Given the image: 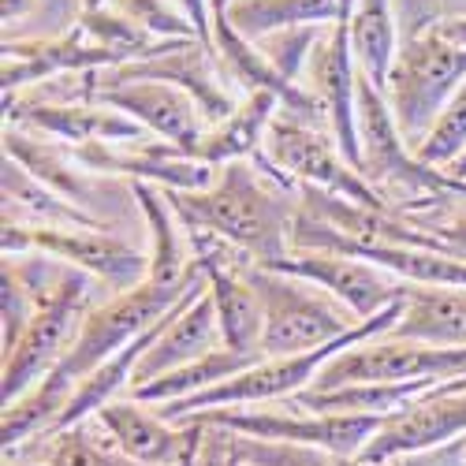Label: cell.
<instances>
[{"mask_svg": "<svg viewBox=\"0 0 466 466\" xmlns=\"http://www.w3.org/2000/svg\"><path fill=\"white\" fill-rule=\"evenodd\" d=\"M254 362H261V359L239 355V351H231V347H217L213 355H206L198 362H187L183 370H172V373H165L157 380L135 388V392H127V396L138 400V403H149V407H165V403H176V400H187V396L209 392V388H217L220 380L236 377V373H243Z\"/></svg>", "mask_w": 466, "mask_h": 466, "instance_id": "22", "label": "cell"}, {"mask_svg": "<svg viewBox=\"0 0 466 466\" xmlns=\"http://www.w3.org/2000/svg\"><path fill=\"white\" fill-rule=\"evenodd\" d=\"M462 187H466V183H462Z\"/></svg>", "mask_w": 466, "mask_h": 466, "instance_id": "42", "label": "cell"}, {"mask_svg": "<svg viewBox=\"0 0 466 466\" xmlns=\"http://www.w3.org/2000/svg\"><path fill=\"white\" fill-rule=\"evenodd\" d=\"M351 49H355L359 71L384 90L388 71H392L396 53H400L396 0H355V8H351Z\"/></svg>", "mask_w": 466, "mask_h": 466, "instance_id": "21", "label": "cell"}, {"mask_svg": "<svg viewBox=\"0 0 466 466\" xmlns=\"http://www.w3.org/2000/svg\"><path fill=\"white\" fill-rule=\"evenodd\" d=\"M268 268H280V273H291L306 284L329 291L343 309H351L359 321H370L380 309L403 302V291H407V280L384 273V268H377L362 258L332 254V250H291L288 258H280Z\"/></svg>", "mask_w": 466, "mask_h": 466, "instance_id": "11", "label": "cell"}, {"mask_svg": "<svg viewBox=\"0 0 466 466\" xmlns=\"http://www.w3.org/2000/svg\"><path fill=\"white\" fill-rule=\"evenodd\" d=\"M448 176H451L455 183H466V153H462V157H459V161L448 168Z\"/></svg>", "mask_w": 466, "mask_h": 466, "instance_id": "36", "label": "cell"}, {"mask_svg": "<svg viewBox=\"0 0 466 466\" xmlns=\"http://www.w3.org/2000/svg\"><path fill=\"white\" fill-rule=\"evenodd\" d=\"M228 448L243 466H339V455L321 451V448H306V444H277V441H254L228 433Z\"/></svg>", "mask_w": 466, "mask_h": 466, "instance_id": "26", "label": "cell"}, {"mask_svg": "<svg viewBox=\"0 0 466 466\" xmlns=\"http://www.w3.org/2000/svg\"><path fill=\"white\" fill-rule=\"evenodd\" d=\"M466 377V347H430L380 332L329 359L309 388L347 384H403V380H455Z\"/></svg>", "mask_w": 466, "mask_h": 466, "instance_id": "7", "label": "cell"}, {"mask_svg": "<svg viewBox=\"0 0 466 466\" xmlns=\"http://www.w3.org/2000/svg\"><path fill=\"white\" fill-rule=\"evenodd\" d=\"M34 314H37V295L5 261V268H0V318H5V336H0V343H5V355L15 351V343L23 339L26 325L34 321Z\"/></svg>", "mask_w": 466, "mask_h": 466, "instance_id": "27", "label": "cell"}, {"mask_svg": "<svg viewBox=\"0 0 466 466\" xmlns=\"http://www.w3.org/2000/svg\"><path fill=\"white\" fill-rule=\"evenodd\" d=\"M217 347H224V336H220L217 306L209 299V280H206L198 291L187 295L172 314L153 329V339L135 366L131 392L149 380L165 377V373H172V370H183L187 362H198V359L213 355Z\"/></svg>", "mask_w": 466, "mask_h": 466, "instance_id": "13", "label": "cell"}, {"mask_svg": "<svg viewBox=\"0 0 466 466\" xmlns=\"http://www.w3.org/2000/svg\"><path fill=\"white\" fill-rule=\"evenodd\" d=\"M451 19H466V0H396L400 42L418 37V34H430Z\"/></svg>", "mask_w": 466, "mask_h": 466, "instance_id": "29", "label": "cell"}, {"mask_svg": "<svg viewBox=\"0 0 466 466\" xmlns=\"http://www.w3.org/2000/svg\"><path fill=\"white\" fill-rule=\"evenodd\" d=\"M209 5H213V12H224V8L231 5V0H209Z\"/></svg>", "mask_w": 466, "mask_h": 466, "instance_id": "39", "label": "cell"}, {"mask_svg": "<svg viewBox=\"0 0 466 466\" xmlns=\"http://www.w3.org/2000/svg\"><path fill=\"white\" fill-rule=\"evenodd\" d=\"M388 332L430 347H466V288L407 284L400 321Z\"/></svg>", "mask_w": 466, "mask_h": 466, "instance_id": "17", "label": "cell"}, {"mask_svg": "<svg viewBox=\"0 0 466 466\" xmlns=\"http://www.w3.org/2000/svg\"><path fill=\"white\" fill-rule=\"evenodd\" d=\"M228 23L250 42L302 26H329L339 15V0H231Z\"/></svg>", "mask_w": 466, "mask_h": 466, "instance_id": "20", "label": "cell"}, {"mask_svg": "<svg viewBox=\"0 0 466 466\" xmlns=\"http://www.w3.org/2000/svg\"><path fill=\"white\" fill-rule=\"evenodd\" d=\"M108 67H116V60L83 30L64 37H37V42L5 37V94H23V86L56 79V75H94Z\"/></svg>", "mask_w": 466, "mask_h": 466, "instance_id": "15", "label": "cell"}, {"mask_svg": "<svg viewBox=\"0 0 466 466\" xmlns=\"http://www.w3.org/2000/svg\"><path fill=\"white\" fill-rule=\"evenodd\" d=\"M5 120L56 142H71V149L90 142H142L149 138L120 108H108L94 97H64V101H23L19 94H5Z\"/></svg>", "mask_w": 466, "mask_h": 466, "instance_id": "12", "label": "cell"}, {"mask_svg": "<svg viewBox=\"0 0 466 466\" xmlns=\"http://www.w3.org/2000/svg\"><path fill=\"white\" fill-rule=\"evenodd\" d=\"M42 441H46V455L42 462H30V466H138L112 444V437L97 425V418L67 425V430L49 433Z\"/></svg>", "mask_w": 466, "mask_h": 466, "instance_id": "24", "label": "cell"}, {"mask_svg": "<svg viewBox=\"0 0 466 466\" xmlns=\"http://www.w3.org/2000/svg\"><path fill=\"white\" fill-rule=\"evenodd\" d=\"M5 157L19 161L34 179H42L49 190H56L71 206H79L83 213L97 217L94 198L101 194V179H97V172H90L83 165L79 153L67 149L64 142H53V138L26 131V127L5 124Z\"/></svg>", "mask_w": 466, "mask_h": 466, "instance_id": "16", "label": "cell"}, {"mask_svg": "<svg viewBox=\"0 0 466 466\" xmlns=\"http://www.w3.org/2000/svg\"><path fill=\"white\" fill-rule=\"evenodd\" d=\"M250 265H243V268H213V273H206V280H209V299L217 306L224 347H231V351H239V355L265 359L261 355L265 306H261V295H258V288L250 280Z\"/></svg>", "mask_w": 466, "mask_h": 466, "instance_id": "18", "label": "cell"}, {"mask_svg": "<svg viewBox=\"0 0 466 466\" xmlns=\"http://www.w3.org/2000/svg\"><path fill=\"white\" fill-rule=\"evenodd\" d=\"M418 224H425V228L433 231V239L441 243L444 254L466 261V198L451 202L444 213H437L430 220H418Z\"/></svg>", "mask_w": 466, "mask_h": 466, "instance_id": "30", "label": "cell"}, {"mask_svg": "<svg viewBox=\"0 0 466 466\" xmlns=\"http://www.w3.org/2000/svg\"><path fill=\"white\" fill-rule=\"evenodd\" d=\"M94 418L112 437V444L120 448L127 459H135L138 466H176V462H183V455L190 451V444L202 433L198 421L172 425L157 410H149V403H138L131 396L101 407Z\"/></svg>", "mask_w": 466, "mask_h": 466, "instance_id": "14", "label": "cell"}, {"mask_svg": "<svg viewBox=\"0 0 466 466\" xmlns=\"http://www.w3.org/2000/svg\"><path fill=\"white\" fill-rule=\"evenodd\" d=\"M462 455H466V441L448 444V448H437V451L410 455V459H403V466H462Z\"/></svg>", "mask_w": 466, "mask_h": 466, "instance_id": "31", "label": "cell"}, {"mask_svg": "<svg viewBox=\"0 0 466 466\" xmlns=\"http://www.w3.org/2000/svg\"><path fill=\"white\" fill-rule=\"evenodd\" d=\"M165 198L187 231H213L261 265L291 254L299 187L268 165L265 153L217 168V179L202 190H165Z\"/></svg>", "mask_w": 466, "mask_h": 466, "instance_id": "1", "label": "cell"}, {"mask_svg": "<svg viewBox=\"0 0 466 466\" xmlns=\"http://www.w3.org/2000/svg\"><path fill=\"white\" fill-rule=\"evenodd\" d=\"M97 280L83 268L67 265V273L60 277V284L37 302V314L26 325L23 339L15 343V351L5 355V384H0V400L5 407H12L15 400H23L34 384H42L60 359L67 355V347L79 336L86 314L97 306Z\"/></svg>", "mask_w": 466, "mask_h": 466, "instance_id": "3", "label": "cell"}, {"mask_svg": "<svg viewBox=\"0 0 466 466\" xmlns=\"http://www.w3.org/2000/svg\"><path fill=\"white\" fill-rule=\"evenodd\" d=\"M433 34H441L444 42H451V46L466 49V19H451V23H441Z\"/></svg>", "mask_w": 466, "mask_h": 466, "instance_id": "32", "label": "cell"}, {"mask_svg": "<svg viewBox=\"0 0 466 466\" xmlns=\"http://www.w3.org/2000/svg\"><path fill=\"white\" fill-rule=\"evenodd\" d=\"M261 153H265V161L295 187L329 190V194H339V198H351V202H362L373 209H392L366 183V176L339 153L336 138L318 124H306L299 116L277 112V120L265 131Z\"/></svg>", "mask_w": 466, "mask_h": 466, "instance_id": "5", "label": "cell"}, {"mask_svg": "<svg viewBox=\"0 0 466 466\" xmlns=\"http://www.w3.org/2000/svg\"><path fill=\"white\" fill-rule=\"evenodd\" d=\"M209 425H220L228 433L254 437V441H277V444H306L321 448L339 459L362 455L366 444L377 437L384 418L370 414H309L299 407H228V410H206L194 414Z\"/></svg>", "mask_w": 466, "mask_h": 466, "instance_id": "8", "label": "cell"}, {"mask_svg": "<svg viewBox=\"0 0 466 466\" xmlns=\"http://www.w3.org/2000/svg\"><path fill=\"white\" fill-rule=\"evenodd\" d=\"M250 280L265 306V332H261L265 359L318 351V347H325L362 325L351 309H343L329 291L306 284L291 273H280V268L254 261Z\"/></svg>", "mask_w": 466, "mask_h": 466, "instance_id": "2", "label": "cell"}, {"mask_svg": "<svg viewBox=\"0 0 466 466\" xmlns=\"http://www.w3.org/2000/svg\"><path fill=\"white\" fill-rule=\"evenodd\" d=\"M190 421H194V418H190ZM198 425H202V421H198ZM202 441H206V425H202V433H198V441H194V444H190V451L183 455V462H176V466H190V459H194V455H198V451H202Z\"/></svg>", "mask_w": 466, "mask_h": 466, "instance_id": "34", "label": "cell"}, {"mask_svg": "<svg viewBox=\"0 0 466 466\" xmlns=\"http://www.w3.org/2000/svg\"><path fill=\"white\" fill-rule=\"evenodd\" d=\"M462 153H466V83L444 105V112L437 116V124L430 127V135H425L421 146L414 149V157L421 165H430V168L448 172Z\"/></svg>", "mask_w": 466, "mask_h": 466, "instance_id": "25", "label": "cell"}, {"mask_svg": "<svg viewBox=\"0 0 466 466\" xmlns=\"http://www.w3.org/2000/svg\"><path fill=\"white\" fill-rule=\"evenodd\" d=\"M5 466H23V462H15V459H5Z\"/></svg>", "mask_w": 466, "mask_h": 466, "instance_id": "40", "label": "cell"}, {"mask_svg": "<svg viewBox=\"0 0 466 466\" xmlns=\"http://www.w3.org/2000/svg\"><path fill=\"white\" fill-rule=\"evenodd\" d=\"M8 209L37 217V224H53V228H105L97 217H90L79 206H71L67 198H60L56 190H49L42 179H34L12 157H5V213Z\"/></svg>", "mask_w": 466, "mask_h": 466, "instance_id": "23", "label": "cell"}, {"mask_svg": "<svg viewBox=\"0 0 466 466\" xmlns=\"http://www.w3.org/2000/svg\"><path fill=\"white\" fill-rule=\"evenodd\" d=\"M339 466H400V462H370L362 455H351V459H339Z\"/></svg>", "mask_w": 466, "mask_h": 466, "instance_id": "35", "label": "cell"}, {"mask_svg": "<svg viewBox=\"0 0 466 466\" xmlns=\"http://www.w3.org/2000/svg\"><path fill=\"white\" fill-rule=\"evenodd\" d=\"M30 5H34V0H0V15H5V26L15 23L19 15H26Z\"/></svg>", "mask_w": 466, "mask_h": 466, "instance_id": "33", "label": "cell"}, {"mask_svg": "<svg viewBox=\"0 0 466 466\" xmlns=\"http://www.w3.org/2000/svg\"><path fill=\"white\" fill-rule=\"evenodd\" d=\"M462 83H466V49L444 42L433 30L400 42L396 64L384 83V97L410 149L421 146V138L430 135L437 116Z\"/></svg>", "mask_w": 466, "mask_h": 466, "instance_id": "4", "label": "cell"}, {"mask_svg": "<svg viewBox=\"0 0 466 466\" xmlns=\"http://www.w3.org/2000/svg\"><path fill=\"white\" fill-rule=\"evenodd\" d=\"M5 254H49L90 273L105 291L120 295L149 277V254L116 239L105 228H53V224H15L5 220L0 236Z\"/></svg>", "mask_w": 466, "mask_h": 466, "instance_id": "6", "label": "cell"}, {"mask_svg": "<svg viewBox=\"0 0 466 466\" xmlns=\"http://www.w3.org/2000/svg\"><path fill=\"white\" fill-rule=\"evenodd\" d=\"M86 86L94 94V101L108 105V108H120L124 116L138 127H146L157 142H168L183 153H198L209 120L202 116L198 101H194L187 90L161 83V79H108V75L94 71L86 75Z\"/></svg>", "mask_w": 466, "mask_h": 466, "instance_id": "9", "label": "cell"}, {"mask_svg": "<svg viewBox=\"0 0 466 466\" xmlns=\"http://www.w3.org/2000/svg\"><path fill=\"white\" fill-rule=\"evenodd\" d=\"M108 5H112V0H83V12H101Z\"/></svg>", "mask_w": 466, "mask_h": 466, "instance_id": "37", "label": "cell"}, {"mask_svg": "<svg viewBox=\"0 0 466 466\" xmlns=\"http://www.w3.org/2000/svg\"><path fill=\"white\" fill-rule=\"evenodd\" d=\"M280 101L273 94H243L236 112L224 116L220 124H213L198 146L194 157L206 161L209 168H224L236 161H250L265 146V131L277 120Z\"/></svg>", "mask_w": 466, "mask_h": 466, "instance_id": "19", "label": "cell"}, {"mask_svg": "<svg viewBox=\"0 0 466 466\" xmlns=\"http://www.w3.org/2000/svg\"><path fill=\"white\" fill-rule=\"evenodd\" d=\"M224 466H243V459H236V455H231V448H228V459H224Z\"/></svg>", "mask_w": 466, "mask_h": 466, "instance_id": "38", "label": "cell"}, {"mask_svg": "<svg viewBox=\"0 0 466 466\" xmlns=\"http://www.w3.org/2000/svg\"><path fill=\"white\" fill-rule=\"evenodd\" d=\"M462 466H466V455H462Z\"/></svg>", "mask_w": 466, "mask_h": 466, "instance_id": "41", "label": "cell"}, {"mask_svg": "<svg viewBox=\"0 0 466 466\" xmlns=\"http://www.w3.org/2000/svg\"><path fill=\"white\" fill-rule=\"evenodd\" d=\"M466 441V377L444 380L421 400L407 403L392 418H384L377 437L366 444L362 459L370 462H403L421 451H437Z\"/></svg>", "mask_w": 466, "mask_h": 466, "instance_id": "10", "label": "cell"}, {"mask_svg": "<svg viewBox=\"0 0 466 466\" xmlns=\"http://www.w3.org/2000/svg\"><path fill=\"white\" fill-rule=\"evenodd\" d=\"M108 8L127 15L146 34L161 37V42H190V37H198V30L190 26V19L179 15V12H172V8H165L161 0H112ZM198 42H202V37H198Z\"/></svg>", "mask_w": 466, "mask_h": 466, "instance_id": "28", "label": "cell"}]
</instances>
